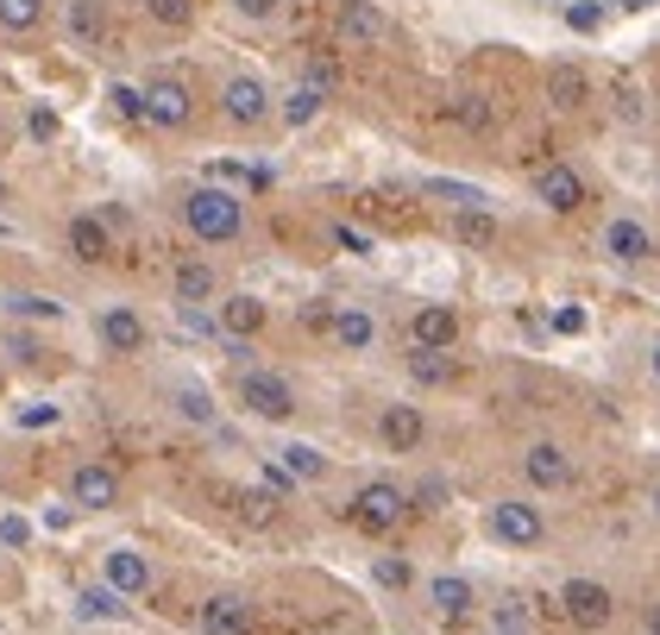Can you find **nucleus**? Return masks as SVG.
Returning <instances> with one entry per match:
<instances>
[{"instance_id":"obj_1","label":"nucleus","mask_w":660,"mask_h":635,"mask_svg":"<svg viewBox=\"0 0 660 635\" xmlns=\"http://www.w3.org/2000/svg\"><path fill=\"white\" fill-rule=\"evenodd\" d=\"M183 221H189L195 239L227 246V239H239V227H246V202L227 195V190H214V183H202V190L183 195Z\"/></svg>"},{"instance_id":"obj_2","label":"nucleus","mask_w":660,"mask_h":635,"mask_svg":"<svg viewBox=\"0 0 660 635\" xmlns=\"http://www.w3.org/2000/svg\"><path fill=\"white\" fill-rule=\"evenodd\" d=\"M347 516L359 522L365 535H390V529L409 516V491L390 479H371V484H359V498L347 503Z\"/></svg>"},{"instance_id":"obj_3","label":"nucleus","mask_w":660,"mask_h":635,"mask_svg":"<svg viewBox=\"0 0 660 635\" xmlns=\"http://www.w3.org/2000/svg\"><path fill=\"white\" fill-rule=\"evenodd\" d=\"M138 95H145V120L164 126V133H183V126L195 120V89L183 76H152Z\"/></svg>"},{"instance_id":"obj_4","label":"nucleus","mask_w":660,"mask_h":635,"mask_svg":"<svg viewBox=\"0 0 660 635\" xmlns=\"http://www.w3.org/2000/svg\"><path fill=\"white\" fill-rule=\"evenodd\" d=\"M239 403L252 409L258 422H290L296 416V390L277 371H239Z\"/></svg>"},{"instance_id":"obj_5","label":"nucleus","mask_w":660,"mask_h":635,"mask_svg":"<svg viewBox=\"0 0 660 635\" xmlns=\"http://www.w3.org/2000/svg\"><path fill=\"white\" fill-rule=\"evenodd\" d=\"M560 604H566V616H573V629H585V635L610 629V616H617V597L604 592L598 578H566Z\"/></svg>"},{"instance_id":"obj_6","label":"nucleus","mask_w":660,"mask_h":635,"mask_svg":"<svg viewBox=\"0 0 660 635\" xmlns=\"http://www.w3.org/2000/svg\"><path fill=\"white\" fill-rule=\"evenodd\" d=\"M485 529L504 547H535V541L547 535V522H542V510L535 503H516V498H504V503H491V516H485Z\"/></svg>"},{"instance_id":"obj_7","label":"nucleus","mask_w":660,"mask_h":635,"mask_svg":"<svg viewBox=\"0 0 660 635\" xmlns=\"http://www.w3.org/2000/svg\"><path fill=\"white\" fill-rule=\"evenodd\" d=\"M409 340H415V352H447L460 340V315L447 303H422L409 315Z\"/></svg>"},{"instance_id":"obj_8","label":"nucleus","mask_w":660,"mask_h":635,"mask_svg":"<svg viewBox=\"0 0 660 635\" xmlns=\"http://www.w3.org/2000/svg\"><path fill=\"white\" fill-rule=\"evenodd\" d=\"M70 503H76V510H114L120 503V472L114 465H76V472H70Z\"/></svg>"},{"instance_id":"obj_9","label":"nucleus","mask_w":660,"mask_h":635,"mask_svg":"<svg viewBox=\"0 0 660 635\" xmlns=\"http://www.w3.org/2000/svg\"><path fill=\"white\" fill-rule=\"evenodd\" d=\"M333 32H340V44H384L390 39V20L371 7V0H340Z\"/></svg>"},{"instance_id":"obj_10","label":"nucleus","mask_w":660,"mask_h":635,"mask_svg":"<svg viewBox=\"0 0 660 635\" xmlns=\"http://www.w3.org/2000/svg\"><path fill=\"white\" fill-rule=\"evenodd\" d=\"M220 114L234 120V126H258V120L271 114V89L258 76H234L227 89H220Z\"/></svg>"},{"instance_id":"obj_11","label":"nucleus","mask_w":660,"mask_h":635,"mask_svg":"<svg viewBox=\"0 0 660 635\" xmlns=\"http://www.w3.org/2000/svg\"><path fill=\"white\" fill-rule=\"evenodd\" d=\"M202 635H252V604L239 592H214L202 604Z\"/></svg>"},{"instance_id":"obj_12","label":"nucleus","mask_w":660,"mask_h":635,"mask_svg":"<svg viewBox=\"0 0 660 635\" xmlns=\"http://www.w3.org/2000/svg\"><path fill=\"white\" fill-rule=\"evenodd\" d=\"M535 195H542L554 214H579L585 208V183H579L573 164H547V171L535 176Z\"/></svg>"},{"instance_id":"obj_13","label":"nucleus","mask_w":660,"mask_h":635,"mask_svg":"<svg viewBox=\"0 0 660 635\" xmlns=\"http://www.w3.org/2000/svg\"><path fill=\"white\" fill-rule=\"evenodd\" d=\"M523 472H528V484H535V491H560V484H573V460H566V447H554V441L528 447Z\"/></svg>"},{"instance_id":"obj_14","label":"nucleus","mask_w":660,"mask_h":635,"mask_svg":"<svg viewBox=\"0 0 660 635\" xmlns=\"http://www.w3.org/2000/svg\"><path fill=\"white\" fill-rule=\"evenodd\" d=\"M101 573H107V592L120 597H138L145 585H152V560L133 554V547H107V560H101Z\"/></svg>"},{"instance_id":"obj_15","label":"nucleus","mask_w":660,"mask_h":635,"mask_svg":"<svg viewBox=\"0 0 660 635\" xmlns=\"http://www.w3.org/2000/svg\"><path fill=\"white\" fill-rule=\"evenodd\" d=\"M378 434H384L390 453H415L422 434H427V422H422V409H415V403H390L384 416H378Z\"/></svg>"},{"instance_id":"obj_16","label":"nucleus","mask_w":660,"mask_h":635,"mask_svg":"<svg viewBox=\"0 0 660 635\" xmlns=\"http://www.w3.org/2000/svg\"><path fill=\"white\" fill-rule=\"evenodd\" d=\"M95 334L107 352H145V321H138L133 308H101Z\"/></svg>"},{"instance_id":"obj_17","label":"nucleus","mask_w":660,"mask_h":635,"mask_svg":"<svg viewBox=\"0 0 660 635\" xmlns=\"http://www.w3.org/2000/svg\"><path fill=\"white\" fill-rule=\"evenodd\" d=\"M547 101H554L560 114H579L585 101H591V76H585L579 63H554V70H547Z\"/></svg>"},{"instance_id":"obj_18","label":"nucleus","mask_w":660,"mask_h":635,"mask_svg":"<svg viewBox=\"0 0 660 635\" xmlns=\"http://www.w3.org/2000/svg\"><path fill=\"white\" fill-rule=\"evenodd\" d=\"M328 334H333L347 352H365L371 340H378V321H371L365 308H333V315H328Z\"/></svg>"},{"instance_id":"obj_19","label":"nucleus","mask_w":660,"mask_h":635,"mask_svg":"<svg viewBox=\"0 0 660 635\" xmlns=\"http://www.w3.org/2000/svg\"><path fill=\"white\" fill-rule=\"evenodd\" d=\"M70 252H76L82 265H101V258L114 252V239H107V221H95V214H76V221H70Z\"/></svg>"},{"instance_id":"obj_20","label":"nucleus","mask_w":660,"mask_h":635,"mask_svg":"<svg viewBox=\"0 0 660 635\" xmlns=\"http://www.w3.org/2000/svg\"><path fill=\"white\" fill-rule=\"evenodd\" d=\"M604 252H610V258H617V265H636V258H648V227H641V221H610V227H604Z\"/></svg>"},{"instance_id":"obj_21","label":"nucleus","mask_w":660,"mask_h":635,"mask_svg":"<svg viewBox=\"0 0 660 635\" xmlns=\"http://www.w3.org/2000/svg\"><path fill=\"white\" fill-rule=\"evenodd\" d=\"M258 328H265V303H258V296H227V303H220V334L252 340Z\"/></svg>"},{"instance_id":"obj_22","label":"nucleus","mask_w":660,"mask_h":635,"mask_svg":"<svg viewBox=\"0 0 660 635\" xmlns=\"http://www.w3.org/2000/svg\"><path fill=\"white\" fill-rule=\"evenodd\" d=\"M427 604H434V616H447V623H460V616L472 611V585L460 573H441L434 585H427Z\"/></svg>"},{"instance_id":"obj_23","label":"nucleus","mask_w":660,"mask_h":635,"mask_svg":"<svg viewBox=\"0 0 660 635\" xmlns=\"http://www.w3.org/2000/svg\"><path fill=\"white\" fill-rule=\"evenodd\" d=\"M321 107H328V89H314V82H296L290 95H283V126H309Z\"/></svg>"},{"instance_id":"obj_24","label":"nucleus","mask_w":660,"mask_h":635,"mask_svg":"<svg viewBox=\"0 0 660 635\" xmlns=\"http://www.w3.org/2000/svg\"><path fill=\"white\" fill-rule=\"evenodd\" d=\"M214 296V270L202 265V258H189V265H176V303L195 308V303H208Z\"/></svg>"},{"instance_id":"obj_25","label":"nucleus","mask_w":660,"mask_h":635,"mask_svg":"<svg viewBox=\"0 0 660 635\" xmlns=\"http://www.w3.org/2000/svg\"><path fill=\"white\" fill-rule=\"evenodd\" d=\"M277 465H283V472H290V479H321V472H328V460H321V453H314V447H302V441H290V447H277Z\"/></svg>"},{"instance_id":"obj_26","label":"nucleus","mask_w":660,"mask_h":635,"mask_svg":"<svg viewBox=\"0 0 660 635\" xmlns=\"http://www.w3.org/2000/svg\"><path fill=\"white\" fill-rule=\"evenodd\" d=\"M70 32H76L82 44H95L101 32H107V7H101V0H70Z\"/></svg>"},{"instance_id":"obj_27","label":"nucleus","mask_w":660,"mask_h":635,"mask_svg":"<svg viewBox=\"0 0 660 635\" xmlns=\"http://www.w3.org/2000/svg\"><path fill=\"white\" fill-rule=\"evenodd\" d=\"M76 611L89 616V623H95V616L114 623V616H126V604H120V592H107V585H89V592H76Z\"/></svg>"},{"instance_id":"obj_28","label":"nucleus","mask_w":660,"mask_h":635,"mask_svg":"<svg viewBox=\"0 0 660 635\" xmlns=\"http://www.w3.org/2000/svg\"><path fill=\"white\" fill-rule=\"evenodd\" d=\"M44 20V0H0V25L7 32H32Z\"/></svg>"},{"instance_id":"obj_29","label":"nucleus","mask_w":660,"mask_h":635,"mask_svg":"<svg viewBox=\"0 0 660 635\" xmlns=\"http://www.w3.org/2000/svg\"><path fill=\"white\" fill-rule=\"evenodd\" d=\"M453 233H460L466 246H491V239H497V221H491L485 208H466L460 221H453Z\"/></svg>"},{"instance_id":"obj_30","label":"nucleus","mask_w":660,"mask_h":635,"mask_svg":"<svg viewBox=\"0 0 660 635\" xmlns=\"http://www.w3.org/2000/svg\"><path fill=\"white\" fill-rule=\"evenodd\" d=\"M409 371H415L422 385H447V378H453V359H447V352H409Z\"/></svg>"},{"instance_id":"obj_31","label":"nucleus","mask_w":660,"mask_h":635,"mask_svg":"<svg viewBox=\"0 0 660 635\" xmlns=\"http://www.w3.org/2000/svg\"><path fill=\"white\" fill-rule=\"evenodd\" d=\"M427 195L453 202L460 214H466V208H485V190H472V183H447V176H441V183H427Z\"/></svg>"},{"instance_id":"obj_32","label":"nucleus","mask_w":660,"mask_h":635,"mask_svg":"<svg viewBox=\"0 0 660 635\" xmlns=\"http://www.w3.org/2000/svg\"><path fill=\"white\" fill-rule=\"evenodd\" d=\"M7 308L32 315V321H63V303H51V296H7Z\"/></svg>"},{"instance_id":"obj_33","label":"nucleus","mask_w":660,"mask_h":635,"mask_svg":"<svg viewBox=\"0 0 660 635\" xmlns=\"http://www.w3.org/2000/svg\"><path fill=\"white\" fill-rule=\"evenodd\" d=\"M145 13L157 25H189L195 20V0H145Z\"/></svg>"},{"instance_id":"obj_34","label":"nucleus","mask_w":660,"mask_h":635,"mask_svg":"<svg viewBox=\"0 0 660 635\" xmlns=\"http://www.w3.org/2000/svg\"><path fill=\"white\" fill-rule=\"evenodd\" d=\"M214 183H246V190H265L271 183V171H246V164H208Z\"/></svg>"},{"instance_id":"obj_35","label":"nucleus","mask_w":660,"mask_h":635,"mask_svg":"<svg viewBox=\"0 0 660 635\" xmlns=\"http://www.w3.org/2000/svg\"><path fill=\"white\" fill-rule=\"evenodd\" d=\"M176 409H183L189 422H214V403H208V390H202V385H183V390H176Z\"/></svg>"},{"instance_id":"obj_36","label":"nucleus","mask_w":660,"mask_h":635,"mask_svg":"<svg viewBox=\"0 0 660 635\" xmlns=\"http://www.w3.org/2000/svg\"><path fill=\"white\" fill-rule=\"evenodd\" d=\"M460 120H466L472 133H491V126H497V114L485 107V95H460Z\"/></svg>"},{"instance_id":"obj_37","label":"nucleus","mask_w":660,"mask_h":635,"mask_svg":"<svg viewBox=\"0 0 660 635\" xmlns=\"http://www.w3.org/2000/svg\"><path fill=\"white\" fill-rule=\"evenodd\" d=\"M107 101H114V114L145 120V95H138V89H126V82H114V89H107Z\"/></svg>"},{"instance_id":"obj_38","label":"nucleus","mask_w":660,"mask_h":635,"mask_svg":"<svg viewBox=\"0 0 660 635\" xmlns=\"http://www.w3.org/2000/svg\"><path fill=\"white\" fill-rule=\"evenodd\" d=\"M566 25H573V32H598V25H604V7H591V0H573V7H566Z\"/></svg>"},{"instance_id":"obj_39","label":"nucleus","mask_w":660,"mask_h":635,"mask_svg":"<svg viewBox=\"0 0 660 635\" xmlns=\"http://www.w3.org/2000/svg\"><path fill=\"white\" fill-rule=\"evenodd\" d=\"M371 573H378V585H390V592H403V585H409V560H378V566H371Z\"/></svg>"},{"instance_id":"obj_40","label":"nucleus","mask_w":660,"mask_h":635,"mask_svg":"<svg viewBox=\"0 0 660 635\" xmlns=\"http://www.w3.org/2000/svg\"><path fill=\"white\" fill-rule=\"evenodd\" d=\"M25 133H32V139H58V114H51V107H32V114H25Z\"/></svg>"},{"instance_id":"obj_41","label":"nucleus","mask_w":660,"mask_h":635,"mask_svg":"<svg viewBox=\"0 0 660 635\" xmlns=\"http://www.w3.org/2000/svg\"><path fill=\"white\" fill-rule=\"evenodd\" d=\"M25 535H32L25 516H0V541H7V547H25Z\"/></svg>"},{"instance_id":"obj_42","label":"nucleus","mask_w":660,"mask_h":635,"mask_svg":"<svg viewBox=\"0 0 660 635\" xmlns=\"http://www.w3.org/2000/svg\"><path fill=\"white\" fill-rule=\"evenodd\" d=\"M58 422V403H32V409H20V428H51Z\"/></svg>"},{"instance_id":"obj_43","label":"nucleus","mask_w":660,"mask_h":635,"mask_svg":"<svg viewBox=\"0 0 660 635\" xmlns=\"http://www.w3.org/2000/svg\"><path fill=\"white\" fill-rule=\"evenodd\" d=\"M523 623H528V616H523V604L509 597L504 611H497V629H504V635H523Z\"/></svg>"},{"instance_id":"obj_44","label":"nucleus","mask_w":660,"mask_h":635,"mask_svg":"<svg viewBox=\"0 0 660 635\" xmlns=\"http://www.w3.org/2000/svg\"><path fill=\"white\" fill-rule=\"evenodd\" d=\"M239 13H246V20H271L277 7H283V0H234Z\"/></svg>"},{"instance_id":"obj_45","label":"nucleus","mask_w":660,"mask_h":635,"mask_svg":"<svg viewBox=\"0 0 660 635\" xmlns=\"http://www.w3.org/2000/svg\"><path fill=\"white\" fill-rule=\"evenodd\" d=\"M333 239H340V246H347V252H359V258H365V252H371V239H365V233H359V227H333Z\"/></svg>"},{"instance_id":"obj_46","label":"nucleus","mask_w":660,"mask_h":635,"mask_svg":"<svg viewBox=\"0 0 660 635\" xmlns=\"http://www.w3.org/2000/svg\"><path fill=\"white\" fill-rule=\"evenodd\" d=\"M560 334H579L585 328V308H560V321H554Z\"/></svg>"},{"instance_id":"obj_47","label":"nucleus","mask_w":660,"mask_h":635,"mask_svg":"<svg viewBox=\"0 0 660 635\" xmlns=\"http://www.w3.org/2000/svg\"><path fill=\"white\" fill-rule=\"evenodd\" d=\"M622 7H629V13H641V7H654V0H622Z\"/></svg>"},{"instance_id":"obj_48","label":"nucleus","mask_w":660,"mask_h":635,"mask_svg":"<svg viewBox=\"0 0 660 635\" xmlns=\"http://www.w3.org/2000/svg\"><path fill=\"white\" fill-rule=\"evenodd\" d=\"M654 378H660V347H654Z\"/></svg>"},{"instance_id":"obj_49","label":"nucleus","mask_w":660,"mask_h":635,"mask_svg":"<svg viewBox=\"0 0 660 635\" xmlns=\"http://www.w3.org/2000/svg\"><path fill=\"white\" fill-rule=\"evenodd\" d=\"M0 202H7V183H0Z\"/></svg>"},{"instance_id":"obj_50","label":"nucleus","mask_w":660,"mask_h":635,"mask_svg":"<svg viewBox=\"0 0 660 635\" xmlns=\"http://www.w3.org/2000/svg\"><path fill=\"white\" fill-rule=\"evenodd\" d=\"M654 510H660V491H654Z\"/></svg>"}]
</instances>
